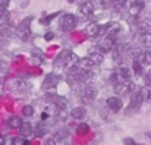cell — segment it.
Instances as JSON below:
<instances>
[{"label":"cell","mask_w":151,"mask_h":145,"mask_svg":"<svg viewBox=\"0 0 151 145\" xmlns=\"http://www.w3.org/2000/svg\"><path fill=\"white\" fill-rule=\"evenodd\" d=\"M32 16H28V18H25V19H22L18 25H16V29H15V32H16V35L22 40V41H27V40H29V37H31V22H32Z\"/></svg>","instance_id":"cell-1"},{"label":"cell","mask_w":151,"mask_h":145,"mask_svg":"<svg viewBox=\"0 0 151 145\" xmlns=\"http://www.w3.org/2000/svg\"><path fill=\"white\" fill-rule=\"evenodd\" d=\"M76 25H78V16H75L72 13H66L60 19V28L65 32L73 31V28H76Z\"/></svg>","instance_id":"cell-2"},{"label":"cell","mask_w":151,"mask_h":145,"mask_svg":"<svg viewBox=\"0 0 151 145\" xmlns=\"http://www.w3.org/2000/svg\"><path fill=\"white\" fill-rule=\"evenodd\" d=\"M96 97H97V90H96L94 87H91V85L84 87V88L81 90V93H79V98H81V101H82V103H85V104L93 103V101L96 100Z\"/></svg>","instance_id":"cell-3"},{"label":"cell","mask_w":151,"mask_h":145,"mask_svg":"<svg viewBox=\"0 0 151 145\" xmlns=\"http://www.w3.org/2000/svg\"><path fill=\"white\" fill-rule=\"evenodd\" d=\"M87 35L91 37V38H97V37H101L104 34H107V25H100V24H91L87 27L85 29Z\"/></svg>","instance_id":"cell-4"},{"label":"cell","mask_w":151,"mask_h":145,"mask_svg":"<svg viewBox=\"0 0 151 145\" xmlns=\"http://www.w3.org/2000/svg\"><path fill=\"white\" fill-rule=\"evenodd\" d=\"M135 90V84L134 82H129V81H122L119 84L114 85V93L119 94V95H129L132 91Z\"/></svg>","instance_id":"cell-5"},{"label":"cell","mask_w":151,"mask_h":145,"mask_svg":"<svg viewBox=\"0 0 151 145\" xmlns=\"http://www.w3.org/2000/svg\"><path fill=\"white\" fill-rule=\"evenodd\" d=\"M94 10H96V4H94V1H93V0H87V1H84V3L79 6L78 13H79L82 18H85V19H87V18L93 16Z\"/></svg>","instance_id":"cell-6"},{"label":"cell","mask_w":151,"mask_h":145,"mask_svg":"<svg viewBox=\"0 0 151 145\" xmlns=\"http://www.w3.org/2000/svg\"><path fill=\"white\" fill-rule=\"evenodd\" d=\"M60 75H57V73H49L46 78H44V81H43V90L44 91H49V90H54L56 88V85L60 82Z\"/></svg>","instance_id":"cell-7"},{"label":"cell","mask_w":151,"mask_h":145,"mask_svg":"<svg viewBox=\"0 0 151 145\" xmlns=\"http://www.w3.org/2000/svg\"><path fill=\"white\" fill-rule=\"evenodd\" d=\"M72 76H73V79L76 81V82H79V84H87L90 79H91V72L90 70H87V69H84V67H79V69H76L73 73H70Z\"/></svg>","instance_id":"cell-8"},{"label":"cell","mask_w":151,"mask_h":145,"mask_svg":"<svg viewBox=\"0 0 151 145\" xmlns=\"http://www.w3.org/2000/svg\"><path fill=\"white\" fill-rule=\"evenodd\" d=\"M106 106H107L109 110H111L113 113H117V111L122 110L123 101H122V98H119V97H109V98L106 100Z\"/></svg>","instance_id":"cell-9"},{"label":"cell","mask_w":151,"mask_h":145,"mask_svg":"<svg viewBox=\"0 0 151 145\" xmlns=\"http://www.w3.org/2000/svg\"><path fill=\"white\" fill-rule=\"evenodd\" d=\"M99 48L101 50V53L113 51V48H114V38H113V37L106 35V38H103V40L99 41Z\"/></svg>","instance_id":"cell-10"},{"label":"cell","mask_w":151,"mask_h":145,"mask_svg":"<svg viewBox=\"0 0 151 145\" xmlns=\"http://www.w3.org/2000/svg\"><path fill=\"white\" fill-rule=\"evenodd\" d=\"M145 7V0H132L129 6V13L132 16H138Z\"/></svg>","instance_id":"cell-11"},{"label":"cell","mask_w":151,"mask_h":145,"mask_svg":"<svg viewBox=\"0 0 151 145\" xmlns=\"http://www.w3.org/2000/svg\"><path fill=\"white\" fill-rule=\"evenodd\" d=\"M120 31H122V27H120V24H116V22H113V24H109V25H107V34H106V35L116 38V37L120 34Z\"/></svg>","instance_id":"cell-12"},{"label":"cell","mask_w":151,"mask_h":145,"mask_svg":"<svg viewBox=\"0 0 151 145\" xmlns=\"http://www.w3.org/2000/svg\"><path fill=\"white\" fill-rule=\"evenodd\" d=\"M138 31L139 34H151V19H142L138 22Z\"/></svg>","instance_id":"cell-13"},{"label":"cell","mask_w":151,"mask_h":145,"mask_svg":"<svg viewBox=\"0 0 151 145\" xmlns=\"http://www.w3.org/2000/svg\"><path fill=\"white\" fill-rule=\"evenodd\" d=\"M109 6L114 10H123L128 6V0H109Z\"/></svg>","instance_id":"cell-14"},{"label":"cell","mask_w":151,"mask_h":145,"mask_svg":"<svg viewBox=\"0 0 151 145\" xmlns=\"http://www.w3.org/2000/svg\"><path fill=\"white\" fill-rule=\"evenodd\" d=\"M31 62L34 65H41L44 62V54L40 50H37V48L32 50V53H31Z\"/></svg>","instance_id":"cell-15"},{"label":"cell","mask_w":151,"mask_h":145,"mask_svg":"<svg viewBox=\"0 0 151 145\" xmlns=\"http://www.w3.org/2000/svg\"><path fill=\"white\" fill-rule=\"evenodd\" d=\"M19 135H22V136H29V135H32V126H31L29 122H22V125H21V128H19Z\"/></svg>","instance_id":"cell-16"},{"label":"cell","mask_w":151,"mask_h":145,"mask_svg":"<svg viewBox=\"0 0 151 145\" xmlns=\"http://www.w3.org/2000/svg\"><path fill=\"white\" fill-rule=\"evenodd\" d=\"M85 114H87V110H85L84 107H76V108H73V110L70 111V116H72L73 119H76V120H82V119L85 117Z\"/></svg>","instance_id":"cell-17"},{"label":"cell","mask_w":151,"mask_h":145,"mask_svg":"<svg viewBox=\"0 0 151 145\" xmlns=\"http://www.w3.org/2000/svg\"><path fill=\"white\" fill-rule=\"evenodd\" d=\"M21 125H22V119H21L19 116H12V117H9V120H7V126H9L10 129H19Z\"/></svg>","instance_id":"cell-18"},{"label":"cell","mask_w":151,"mask_h":145,"mask_svg":"<svg viewBox=\"0 0 151 145\" xmlns=\"http://www.w3.org/2000/svg\"><path fill=\"white\" fill-rule=\"evenodd\" d=\"M88 57L93 60V63H94L96 66L101 65V63H103V60H104V56H103V53H99V51H91Z\"/></svg>","instance_id":"cell-19"},{"label":"cell","mask_w":151,"mask_h":145,"mask_svg":"<svg viewBox=\"0 0 151 145\" xmlns=\"http://www.w3.org/2000/svg\"><path fill=\"white\" fill-rule=\"evenodd\" d=\"M46 134H47V126L44 125V122H40V123L37 125V129H35L34 135H35L37 138H43Z\"/></svg>","instance_id":"cell-20"},{"label":"cell","mask_w":151,"mask_h":145,"mask_svg":"<svg viewBox=\"0 0 151 145\" xmlns=\"http://www.w3.org/2000/svg\"><path fill=\"white\" fill-rule=\"evenodd\" d=\"M138 60L142 63V65H148L151 66V51H142L138 57Z\"/></svg>","instance_id":"cell-21"},{"label":"cell","mask_w":151,"mask_h":145,"mask_svg":"<svg viewBox=\"0 0 151 145\" xmlns=\"http://www.w3.org/2000/svg\"><path fill=\"white\" fill-rule=\"evenodd\" d=\"M10 85H12V90H15V91H25V88H27L25 82H22L21 79H15V81H12Z\"/></svg>","instance_id":"cell-22"},{"label":"cell","mask_w":151,"mask_h":145,"mask_svg":"<svg viewBox=\"0 0 151 145\" xmlns=\"http://www.w3.org/2000/svg\"><path fill=\"white\" fill-rule=\"evenodd\" d=\"M138 93H139V95H141V98H142V101H144V103L151 101V88L144 87V88H141Z\"/></svg>","instance_id":"cell-23"},{"label":"cell","mask_w":151,"mask_h":145,"mask_svg":"<svg viewBox=\"0 0 151 145\" xmlns=\"http://www.w3.org/2000/svg\"><path fill=\"white\" fill-rule=\"evenodd\" d=\"M132 69L135 72V75H142V70H144V65L138 60V59H134V63H132Z\"/></svg>","instance_id":"cell-24"},{"label":"cell","mask_w":151,"mask_h":145,"mask_svg":"<svg viewBox=\"0 0 151 145\" xmlns=\"http://www.w3.org/2000/svg\"><path fill=\"white\" fill-rule=\"evenodd\" d=\"M117 73H119L123 79H129V78H131V75H132V72H131V69H129V67H120V69L117 70Z\"/></svg>","instance_id":"cell-25"},{"label":"cell","mask_w":151,"mask_h":145,"mask_svg":"<svg viewBox=\"0 0 151 145\" xmlns=\"http://www.w3.org/2000/svg\"><path fill=\"white\" fill-rule=\"evenodd\" d=\"M90 132V126L87 123H79L78 128H76V134L79 135H84V134H88Z\"/></svg>","instance_id":"cell-26"},{"label":"cell","mask_w":151,"mask_h":145,"mask_svg":"<svg viewBox=\"0 0 151 145\" xmlns=\"http://www.w3.org/2000/svg\"><path fill=\"white\" fill-rule=\"evenodd\" d=\"M22 114H24L25 117H31V116L34 114L32 106H24V107H22Z\"/></svg>","instance_id":"cell-27"},{"label":"cell","mask_w":151,"mask_h":145,"mask_svg":"<svg viewBox=\"0 0 151 145\" xmlns=\"http://www.w3.org/2000/svg\"><path fill=\"white\" fill-rule=\"evenodd\" d=\"M54 16H57V12H54V13H50V15H47L46 18L40 19V22H41V24H44V25H47V24H50L51 21L54 19Z\"/></svg>","instance_id":"cell-28"},{"label":"cell","mask_w":151,"mask_h":145,"mask_svg":"<svg viewBox=\"0 0 151 145\" xmlns=\"http://www.w3.org/2000/svg\"><path fill=\"white\" fill-rule=\"evenodd\" d=\"M96 6H99L101 9H106V7H110L109 6V0H93Z\"/></svg>","instance_id":"cell-29"},{"label":"cell","mask_w":151,"mask_h":145,"mask_svg":"<svg viewBox=\"0 0 151 145\" xmlns=\"http://www.w3.org/2000/svg\"><path fill=\"white\" fill-rule=\"evenodd\" d=\"M142 44L145 47H151V34H144L142 35Z\"/></svg>","instance_id":"cell-30"},{"label":"cell","mask_w":151,"mask_h":145,"mask_svg":"<svg viewBox=\"0 0 151 145\" xmlns=\"http://www.w3.org/2000/svg\"><path fill=\"white\" fill-rule=\"evenodd\" d=\"M113 60H114V63L116 65H120L122 63V54H120V51H113Z\"/></svg>","instance_id":"cell-31"},{"label":"cell","mask_w":151,"mask_h":145,"mask_svg":"<svg viewBox=\"0 0 151 145\" xmlns=\"http://www.w3.org/2000/svg\"><path fill=\"white\" fill-rule=\"evenodd\" d=\"M12 142H13V144H28L29 141L27 139V136H22V135H21V138H13Z\"/></svg>","instance_id":"cell-32"},{"label":"cell","mask_w":151,"mask_h":145,"mask_svg":"<svg viewBox=\"0 0 151 145\" xmlns=\"http://www.w3.org/2000/svg\"><path fill=\"white\" fill-rule=\"evenodd\" d=\"M6 18H7V12H6V9L0 7V21H3V19H6Z\"/></svg>","instance_id":"cell-33"},{"label":"cell","mask_w":151,"mask_h":145,"mask_svg":"<svg viewBox=\"0 0 151 145\" xmlns=\"http://www.w3.org/2000/svg\"><path fill=\"white\" fill-rule=\"evenodd\" d=\"M9 1H10V0H0V7L6 9V7L9 6Z\"/></svg>","instance_id":"cell-34"},{"label":"cell","mask_w":151,"mask_h":145,"mask_svg":"<svg viewBox=\"0 0 151 145\" xmlns=\"http://www.w3.org/2000/svg\"><path fill=\"white\" fill-rule=\"evenodd\" d=\"M53 37H54V34H53V32H46V35H44V38H46V40H51Z\"/></svg>","instance_id":"cell-35"},{"label":"cell","mask_w":151,"mask_h":145,"mask_svg":"<svg viewBox=\"0 0 151 145\" xmlns=\"http://www.w3.org/2000/svg\"><path fill=\"white\" fill-rule=\"evenodd\" d=\"M123 142H125V144H135V141H134V139H132V138H126V139H125V141H123Z\"/></svg>","instance_id":"cell-36"},{"label":"cell","mask_w":151,"mask_h":145,"mask_svg":"<svg viewBox=\"0 0 151 145\" xmlns=\"http://www.w3.org/2000/svg\"><path fill=\"white\" fill-rule=\"evenodd\" d=\"M68 1H70V3H72V1H75V0H68Z\"/></svg>","instance_id":"cell-37"}]
</instances>
